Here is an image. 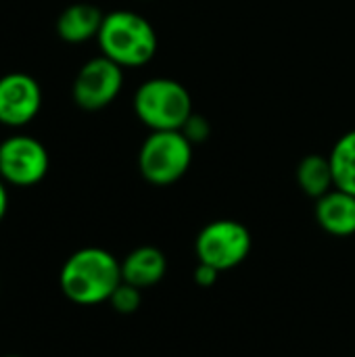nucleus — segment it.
I'll return each mask as SVG.
<instances>
[{
	"mask_svg": "<svg viewBox=\"0 0 355 357\" xmlns=\"http://www.w3.org/2000/svg\"><path fill=\"white\" fill-rule=\"evenodd\" d=\"M8 184L0 178V222L6 218V211H8Z\"/></svg>",
	"mask_w": 355,
	"mask_h": 357,
	"instance_id": "f3484780",
	"label": "nucleus"
},
{
	"mask_svg": "<svg viewBox=\"0 0 355 357\" xmlns=\"http://www.w3.org/2000/svg\"><path fill=\"white\" fill-rule=\"evenodd\" d=\"M167 272V259L161 249L142 245L130 251L121 259V278L128 284L142 289H151L159 284L165 278Z\"/></svg>",
	"mask_w": 355,
	"mask_h": 357,
	"instance_id": "9d476101",
	"label": "nucleus"
},
{
	"mask_svg": "<svg viewBox=\"0 0 355 357\" xmlns=\"http://www.w3.org/2000/svg\"><path fill=\"white\" fill-rule=\"evenodd\" d=\"M297 184L299 188L312 197L320 199L326 192L335 188V176H333V165L331 159L324 155H308L299 161L297 165Z\"/></svg>",
	"mask_w": 355,
	"mask_h": 357,
	"instance_id": "f8f14e48",
	"label": "nucleus"
},
{
	"mask_svg": "<svg viewBox=\"0 0 355 357\" xmlns=\"http://www.w3.org/2000/svg\"><path fill=\"white\" fill-rule=\"evenodd\" d=\"M253 247L251 232L236 220H216L201 228L195 241L199 264H207L220 272L241 266Z\"/></svg>",
	"mask_w": 355,
	"mask_h": 357,
	"instance_id": "39448f33",
	"label": "nucleus"
},
{
	"mask_svg": "<svg viewBox=\"0 0 355 357\" xmlns=\"http://www.w3.org/2000/svg\"><path fill=\"white\" fill-rule=\"evenodd\" d=\"M121 280V261L100 247L77 249L59 272L61 293L75 305L109 303Z\"/></svg>",
	"mask_w": 355,
	"mask_h": 357,
	"instance_id": "f257e3e1",
	"label": "nucleus"
},
{
	"mask_svg": "<svg viewBox=\"0 0 355 357\" xmlns=\"http://www.w3.org/2000/svg\"><path fill=\"white\" fill-rule=\"evenodd\" d=\"M316 222L331 236H352L355 234V197L333 188L316 201Z\"/></svg>",
	"mask_w": 355,
	"mask_h": 357,
	"instance_id": "1a4fd4ad",
	"label": "nucleus"
},
{
	"mask_svg": "<svg viewBox=\"0 0 355 357\" xmlns=\"http://www.w3.org/2000/svg\"><path fill=\"white\" fill-rule=\"evenodd\" d=\"M105 15L98 6L88 2H75L61 10L56 17V33L69 44H82L98 36Z\"/></svg>",
	"mask_w": 355,
	"mask_h": 357,
	"instance_id": "9b49d317",
	"label": "nucleus"
},
{
	"mask_svg": "<svg viewBox=\"0 0 355 357\" xmlns=\"http://www.w3.org/2000/svg\"><path fill=\"white\" fill-rule=\"evenodd\" d=\"M333 176H335V188H341L355 197V130L343 134L331 155Z\"/></svg>",
	"mask_w": 355,
	"mask_h": 357,
	"instance_id": "ddd939ff",
	"label": "nucleus"
},
{
	"mask_svg": "<svg viewBox=\"0 0 355 357\" xmlns=\"http://www.w3.org/2000/svg\"><path fill=\"white\" fill-rule=\"evenodd\" d=\"M180 132H182L192 144H197V142H203V140L209 138L211 126H209L207 117H203V115H199V113H192V115L186 119V123L182 126Z\"/></svg>",
	"mask_w": 355,
	"mask_h": 357,
	"instance_id": "2eb2a0df",
	"label": "nucleus"
},
{
	"mask_svg": "<svg viewBox=\"0 0 355 357\" xmlns=\"http://www.w3.org/2000/svg\"><path fill=\"white\" fill-rule=\"evenodd\" d=\"M220 274H222L220 270H216V268H211L207 264H199L195 268V282L199 287H203V289H209V287H213L218 282Z\"/></svg>",
	"mask_w": 355,
	"mask_h": 357,
	"instance_id": "dca6fc26",
	"label": "nucleus"
},
{
	"mask_svg": "<svg viewBox=\"0 0 355 357\" xmlns=\"http://www.w3.org/2000/svg\"><path fill=\"white\" fill-rule=\"evenodd\" d=\"M123 88V67L105 54L86 61L71 86L73 102L84 111H100L109 107Z\"/></svg>",
	"mask_w": 355,
	"mask_h": 357,
	"instance_id": "0eeeda50",
	"label": "nucleus"
},
{
	"mask_svg": "<svg viewBox=\"0 0 355 357\" xmlns=\"http://www.w3.org/2000/svg\"><path fill=\"white\" fill-rule=\"evenodd\" d=\"M134 113L151 132H163L182 130L195 111L184 84L169 77H151L134 92Z\"/></svg>",
	"mask_w": 355,
	"mask_h": 357,
	"instance_id": "7ed1b4c3",
	"label": "nucleus"
},
{
	"mask_svg": "<svg viewBox=\"0 0 355 357\" xmlns=\"http://www.w3.org/2000/svg\"><path fill=\"white\" fill-rule=\"evenodd\" d=\"M50 169L46 146L27 134H13L0 142V178L15 188L40 184Z\"/></svg>",
	"mask_w": 355,
	"mask_h": 357,
	"instance_id": "423d86ee",
	"label": "nucleus"
},
{
	"mask_svg": "<svg viewBox=\"0 0 355 357\" xmlns=\"http://www.w3.org/2000/svg\"><path fill=\"white\" fill-rule=\"evenodd\" d=\"M192 163V142L180 130L151 132L138 153L140 176L153 186L182 180Z\"/></svg>",
	"mask_w": 355,
	"mask_h": 357,
	"instance_id": "20e7f679",
	"label": "nucleus"
},
{
	"mask_svg": "<svg viewBox=\"0 0 355 357\" xmlns=\"http://www.w3.org/2000/svg\"><path fill=\"white\" fill-rule=\"evenodd\" d=\"M100 54L123 69L146 65L157 52V31L153 23L134 10H111L105 15L96 36Z\"/></svg>",
	"mask_w": 355,
	"mask_h": 357,
	"instance_id": "f03ea898",
	"label": "nucleus"
},
{
	"mask_svg": "<svg viewBox=\"0 0 355 357\" xmlns=\"http://www.w3.org/2000/svg\"><path fill=\"white\" fill-rule=\"evenodd\" d=\"M4 357H21V356H4Z\"/></svg>",
	"mask_w": 355,
	"mask_h": 357,
	"instance_id": "a211bd4d",
	"label": "nucleus"
},
{
	"mask_svg": "<svg viewBox=\"0 0 355 357\" xmlns=\"http://www.w3.org/2000/svg\"><path fill=\"white\" fill-rule=\"evenodd\" d=\"M140 303H142V291L134 284H128L121 280V284L113 291L111 299H109V305L121 314V316H132L140 310Z\"/></svg>",
	"mask_w": 355,
	"mask_h": 357,
	"instance_id": "4468645a",
	"label": "nucleus"
},
{
	"mask_svg": "<svg viewBox=\"0 0 355 357\" xmlns=\"http://www.w3.org/2000/svg\"><path fill=\"white\" fill-rule=\"evenodd\" d=\"M42 109V88L36 77L23 71H10L0 77V123L23 128L31 123Z\"/></svg>",
	"mask_w": 355,
	"mask_h": 357,
	"instance_id": "6e6552de",
	"label": "nucleus"
}]
</instances>
